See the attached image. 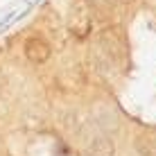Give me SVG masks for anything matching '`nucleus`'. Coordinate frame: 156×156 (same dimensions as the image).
Instances as JSON below:
<instances>
[{"mask_svg":"<svg viewBox=\"0 0 156 156\" xmlns=\"http://www.w3.org/2000/svg\"><path fill=\"white\" fill-rule=\"evenodd\" d=\"M25 57L32 63H45L50 59V45L43 39H39V36L27 39V43H25Z\"/></svg>","mask_w":156,"mask_h":156,"instance_id":"f03ea898","label":"nucleus"},{"mask_svg":"<svg viewBox=\"0 0 156 156\" xmlns=\"http://www.w3.org/2000/svg\"><path fill=\"white\" fill-rule=\"evenodd\" d=\"M120 2H133V0H120Z\"/></svg>","mask_w":156,"mask_h":156,"instance_id":"6e6552de","label":"nucleus"},{"mask_svg":"<svg viewBox=\"0 0 156 156\" xmlns=\"http://www.w3.org/2000/svg\"><path fill=\"white\" fill-rule=\"evenodd\" d=\"M133 147H136L138 156H156V136L143 133L133 140Z\"/></svg>","mask_w":156,"mask_h":156,"instance_id":"39448f33","label":"nucleus"},{"mask_svg":"<svg viewBox=\"0 0 156 156\" xmlns=\"http://www.w3.org/2000/svg\"><path fill=\"white\" fill-rule=\"evenodd\" d=\"M70 30H73V34H77V36H86L88 34L90 16H88L84 5H77V7L73 9V14H70Z\"/></svg>","mask_w":156,"mask_h":156,"instance_id":"20e7f679","label":"nucleus"},{"mask_svg":"<svg viewBox=\"0 0 156 156\" xmlns=\"http://www.w3.org/2000/svg\"><path fill=\"white\" fill-rule=\"evenodd\" d=\"M98 61L100 66H106V68H120L122 61H125V41H122L120 32L118 30H102L100 36H98Z\"/></svg>","mask_w":156,"mask_h":156,"instance_id":"f257e3e1","label":"nucleus"},{"mask_svg":"<svg viewBox=\"0 0 156 156\" xmlns=\"http://www.w3.org/2000/svg\"><path fill=\"white\" fill-rule=\"evenodd\" d=\"M86 5H88L93 12H98L102 18H104V16H113V12H115L113 0H86Z\"/></svg>","mask_w":156,"mask_h":156,"instance_id":"423d86ee","label":"nucleus"},{"mask_svg":"<svg viewBox=\"0 0 156 156\" xmlns=\"http://www.w3.org/2000/svg\"><path fill=\"white\" fill-rule=\"evenodd\" d=\"M88 154L90 156H113L115 154V143L109 133H98L88 143Z\"/></svg>","mask_w":156,"mask_h":156,"instance_id":"7ed1b4c3","label":"nucleus"},{"mask_svg":"<svg viewBox=\"0 0 156 156\" xmlns=\"http://www.w3.org/2000/svg\"><path fill=\"white\" fill-rule=\"evenodd\" d=\"M98 125L104 129V133H111L118 129V118L113 113H109V111H100L98 113Z\"/></svg>","mask_w":156,"mask_h":156,"instance_id":"0eeeda50","label":"nucleus"}]
</instances>
